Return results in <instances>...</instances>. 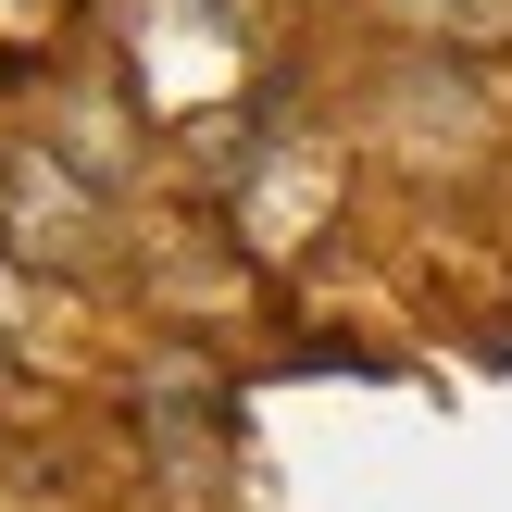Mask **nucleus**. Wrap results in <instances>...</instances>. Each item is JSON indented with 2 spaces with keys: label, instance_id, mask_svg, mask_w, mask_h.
Instances as JSON below:
<instances>
[{
  "label": "nucleus",
  "instance_id": "obj_1",
  "mask_svg": "<svg viewBox=\"0 0 512 512\" xmlns=\"http://www.w3.org/2000/svg\"><path fill=\"white\" fill-rule=\"evenodd\" d=\"M0 250H13L25 275H100L113 263V213H100V188L63 150L13 138L0 150Z\"/></svg>",
  "mask_w": 512,
  "mask_h": 512
},
{
  "label": "nucleus",
  "instance_id": "obj_3",
  "mask_svg": "<svg viewBox=\"0 0 512 512\" xmlns=\"http://www.w3.org/2000/svg\"><path fill=\"white\" fill-rule=\"evenodd\" d=\"M13 325H25V263L0 250V338H13Z\"/></svg>",
  "mask_w": 512,
  "mask_h": 512
},
{
  "label": "nucleus",
  "instance_id": "obj_2",
  "mask_svg": "<svg viewBox=\"0 0 512 512\" xmlns=\"http://www.w3.org/2000/svg\"><path fill=\"white\" fill-rule=\"evenodd\" d=\"M413 25H425L438 50H475V63L512 50V0H413Z\"/></svg>",
  "mask_w": 512,
  "mask_h": 512
}]
</instances>
